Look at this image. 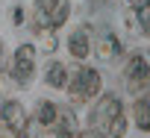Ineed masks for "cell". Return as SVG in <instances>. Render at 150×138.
Masks as SVG:
<instances>
[{"mask_svg": "<svg viewBox=\"0 0 150 138\" xmlns=\"http://www.w3.org/2000/svg\"><path fill=\"white\" fill-rule=\"evenodd\" d=\"M74 129H77V120H74V112L65 109L59 115V129H56V138H74Z\"/></svg>", "mask_w": 150, "mask_h": 138, "instance_id": "cell-9", "label": "cell"}, {"mask_svg": "<svg viewBox=\"0 0 150 138\" xmlns=\"http://www.w3.org/2000/svg\"><path fill=\"white\" fill-rule=\"evenodd\" d=\"M38 123H41V126L56 123V106H53V103H41V106H38Z\"/></svg>", "mask_w": 150, "mask_h": 138, "instance_id": "cell-11", "label": "cell"}, {"mask_svg": "<svg viewBox=\"0 0 150 138\" xmlns=\"http://www.w3.org/2000/svg\"><path fill=\"white\" fill-rule=\"evenodd\" d=\"M118 50H121L118 38H115L112 32H103V35H100V44H97V56H100V59H112V56H118Z\"/></svg>", "mask_w": 150, "mask_h": 138, "instance_id": "cell-7", "label": "cell"}, {"mask_svg": "<svg viewBox=\"0 0 150 138\" xmlns=\"http://www.w3.org/2000/svg\"><path fill=\"white\" fill-rule=\"evenodd\" d=\"M47 82H50V85H56V88H62V85H65V68H62L59 62H53V65H50V71H47Z\"/></svg>", "mask_w": 150, "mask_h": 138, "instance_id": "cell-12", "label": "cell"}, {"mask_svg": "<svg viewBox=\"0 0 150 138\" xmlns=\"http://www.w3.org/2000/svg\"><path fill=\"white\" fill-rule=\"evenodd\" d=\"M80 138H100V132H83Z\"/></svg>", "mask_w": 150, "mask_h": 138, "instance_id": "cell-15", "label": "cell"}, {"mask_svg": "<svg viewBox=\"0 0 150 138\" xmlns=\"http://www.w3.org/2000/svg\"><path fill=\"white\" fill-rule=\"evenodd\" d=\"M124 115V109H121V100L115 97V94H109V97H103L100 103H97V109H94V115H91V120H94V126L100 129V132H109V126L118 120Z\"/></svg>", "mask_w": 150, "mask_h": 138, "instance_id": "cell-3", "label": "cell"}, {"mask_svg": "<svg viewBox=\"0 0 150 138\" xmlns=\"http://www.w3.org/2000/svg\"><path fill=\"white\" fill-rule=\"evenodd\" d=\"M33 59H35V50H33L30 44L18 47L15 62H12V74H15V80H18L21 85H24V82H30V77H33Z\"/></svg>", "mask_w": 150, "mask_h": 138, "instance_id": "cell-4", "label": "cell"}, {"mask_svg": "<svg viewBox=\"0 0 150 138\" xmlns=\"http://www.w3.org/2000/svg\"><path fill=\"white\" fill-rule=\"evenodd\" d=\"M0 115H3V120H6L9 129L24 132V126H27V115H24L21 103H3V106H0Z\"/></svg>", "mask_w": 150, "mask_h": 138, "instance_id": "cell-6", "label": "cell"}, {"mask_svg": "<svg viewBox=\"0 0 150 138\" xmlns=\"http://www.w3.org/2000/svg\"><path fill=\"white\" fill-rule=\"evenodd\" d=\"M18 138H27V135H24V132H21V135H18Z\"/></svg>", "mask_w": 150, "mask_h": 138, "instance_id": "cell-16", "label": "cell"}, {"mask_svg": "<svg viewBox=\"0 0 150 138\" xmlns=\"http://www.w3.org/2000/svg\"><path fill=\"white\" fill-rule=\"evenodd\" d=\"M68 18V3L65 0H38L35 3V21L38 27H62Z\"/></svg>", "mask_w": 150, "mask_h": 138, "instance_id": "cell-1", "label": "cell"}, {"mask_svg": "<svg viewBox=\"0 0 150 138\" xmlns=\"http://www.w3.org/2000/svg\"><path fill=\"white\" fill-rule=\"evenodd\" d=\"M124 129H127V120H124V115H121V118L109 126V132H106V135H109V138H121V135H124Z\"/></svg>", "mask_w": 150, "mask_h": 138, "instance_id": "cell-14", "label": "cell"}, {"mask_svg": "<svg viewBox=\"0 0 150 138\" xmlns=\"http://www.w3.org/2000/svg\"><path fill=\"white\" fill-rule=\"evenodd\" d=\"M68 47H71V53L77 56V59H86V56H88V35H86V30L74 32L71 41H68Z\"/></svg>", "mask_w": 150, "mask_h": 138, "instance_id": "cell-8", "label": "cell"}, {"mask_svg": "<svg viewBox=\"0 0 150 138\" xmlns=\"http://www.w3.org/2000/svg\"><path fill=\"white\" fill-rule=\"evenodd\" d=\"M147 80H150V68H147V62H144L141 56H132L129 65H127V85H129V91L144 88Z\"/></svg>", "mask_w": 150, "mask_h": 138, "instance_id": "cell-5", "label": "cell"}, {"mask_svg": "<svg viewBox=\"0 0 150 138\" xmlns=\"http://www.w3.org/2000/svg\"><path fill=\"white\" fill-rule=\"evenodd\" d=\"M71 97L74 100H88L100 91V74L94 71V68H83V71H77V77L71 80Z\"/></svg>", "mask_w": 150, "mask_h": 138, "instance_id": "cell-2", "label": "cell"}, {"mask_svg": "<svg viewBox=\"0 0 150 138\" xmlns=\"http://www.w3.org/2000/svg\"><path fill=\"white\" fill-rule=\"evenodd\" d=\"M135 123L138 129H150V100H135Z\"/></svg>", "mask_w": 150, "mask_h": 138, "instance_id": "cell-10", "label": "cell"}, {"mask_svg": "<svg viewBox=\"0 0 150 138\" xmlns=\"http://www.w3.org/2000/svg\"><path fill=\"white\" fill-rule=\"evenodd\" d=\"M138 21H141V30H150V0L138 3Z\"/></svg>", "mask_w": 150, "mask_h": 138, "instance_id": "cell-13", "label": "cell"}]
</instances>
